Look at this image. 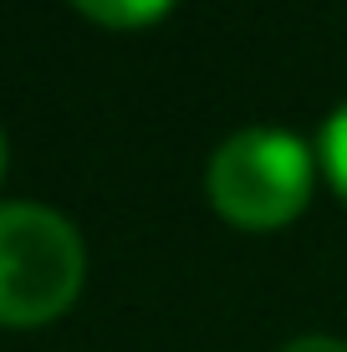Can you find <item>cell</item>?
Returning a JSON list of instances; mask_svg holds the SVG:
<instances>
[{"instance_id": "6da1fadb", "label": "cell", "mask_w": 347, "mask_h": 352, "mask_svg": "<svg viewBox=\"0 0 347 352\" xmlns=\"http://www.w3.org/2000/svg\"><path fill=\"white\" fill-rule=\"evenodd\" d=\"M87 250L67 214L31 199L0 204V327H41L77 301Z\"/></svg>"}, {"instance_id": "7a4b0ae2", "label": "cell", "mask_w": 347, "mask_h": 352, "mask_svg": "<svg viewBox=\"0 0 347 352\" xmlns=\"http://www.w3.org/2000/svg\"><path fill=\"white\" fill-rule=\"evenodd\" d=\"M210 199L240 230H276L312 194V148L291 128H240L210 153Z\"/></svg>"}, {"instance_id": "3957f363", "label": "cell", "mask_w": 347, "mask_h": 352, "mask_svg": "<svg viewBox=\"0 0 347 352\" xmlns=\"http://www.w3.org/2000/svg\"><path fill=\"white\" fill-rule=\"evenodd\" d=\"M71 6H77L82 16L102 21V26H148V21H159L174 0H71Z\"/></svg>"}, {"instance_id": "277c9868", "label": "cell", "mask_w": 347, "mask_h": 352, "mask_svg": "<svg viewBox=\"0 0 347 352\" xmlns=\"http://www.w3.org/2000/svg\"><path fill=\"white\" fill-rule=\"evenodd\" d=\"M322 164H327V179L347 199V102L327 118V128H322Z\"/></svg>"}, {"instance_id": "5b68a950", "label": "cell", "mask_w": 347, "mask_h": 352, "mask_svg": "<svg viewBox=\"0 0 347 352\" xmlns=\"http://www.w3.org/2000/svg\"><path fill=\"white\" fill-rule=\"evenodd\" d=\"M281 352H347V342L332 332H306V337H291Z\"/></svg>"}, {"instance_id": "8992f818", "label": "cell", "mask_w": 347, "mask_h": 352, "mask_svg": "<svg viewBox=\"0 0 347 352\" xmlns=\"http://www.w3.org/2000/svg\"><path fill=\"white\" fill-rule=\"evenodd\" d=\"M0 174H5V138H0Z\"/></svg>"}]
</instances>
